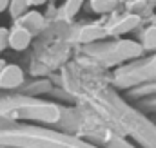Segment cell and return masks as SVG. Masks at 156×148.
Here are the masks:
<instances>
[{"instance_id":"obj_1","label":"cell","mask_w":156,"mask_h":148,"mask_svg":"<svg viewBox=\"0 0 156 148\" xmlns=\"http://www.w3.org/2000/svg\"><path fill=\"white\" fill-rule=\"evenodd\" d=\"M80 99L93 116H98L118 134L131 136L140 148H156V125L118 98L115 90L93 87L89 92H80Z\"/></svg>"},{"instance_id":"obj_2","label":"cell","mask_w":156,"mask_h":148,"mask_svg":"<svg viewBox=\"0 0 156 148\" xmlns=\"http://www.w3.org/2000/svg\"><path fill=\"white\" fill-rule=\"evenodd\" d=\"M0 148H104L82 136L40 125L7 123L0 126Z\"/></svg>"},{"instance_id":"obj_3","label":"cell","mask_w":156,"mask_h":148,"mask_svg":"<svg viewBox=\"0 0 156 148\" xmlns=\"http://www.w3.org/2000/svg\"><path fill=\"white\" fill-rule=\"evenodd\" d=\"M0 117L7 123L35 121L45 125H58L66 119V110L53 101L16 92L0 94Z\"/></svg>"},{"instance_id":"obj_4","label":"cell","mask_w":156,"mask_h":148,"mask_svg":"<svg viewBox=\"0 0 156 148\" xmlns=\"http://www.w3.org/2000/svg\"><path fill=\"white\" fill-rule=\"evenodd\" d=\"M144 47L136 40L122 38L115 42H96L85 47L83 54L91 60H94L102 67H122L123 63H131L134 60H140L144 54Z\"/></svg>"},{"instance_id":"obj_5","label":"cell","mask_w":156,"mask_h":148,"mask_svg":"<svg viewBox=\"0 0 156 148\" xmlns=\"http://www.w3.org/2000/svg\"><path fill=\"white\" fill-rule=\"evenodd\" d=\"M111 81L118 89H136L156 81V52L145 60H134L118 67Z\"/></svg>"},{"instance_id":"obj_6","label":"cell","mask_w":156,"mask_h":148,"mask_svg":"<svg viewBox=\"0 0 156 148\" xmlns=\"http://www.w3.org/2000/svg\"><path fill=\"white\" fill-rule=\"evenodd\" d=\"M140 22H142V16L134 13H123V15L111 18L109 22H105V27H107L109 36H122V35L134 31L140 25Z\"/></svg>"},{"instance_id":"obj_7","label":"cell","mask_w":156,"mask_h":148,"mask_svg":"<svg viewBox=\"0 0 156 148\" xmlns=\"http://www.w3.org/2000/svg\"><path fill=\"white\" fill-rule=\"evenodd\" d=\"M26 83V72L16 63H5L0 69V90H15Z\"/></svg>"},{"instance_id":"obj_8","label":"cell","mask_w":156,"mask_h":148,"mask_svg":"<svg viewBox=\"0 0 156 148\" xmlns=\"http://www.w3.org/2000/svg\"><path fill=\"white\" fill-rule=\"evenodd\" d=\"M107 36H109V33H107L105 24L96 22V24H85V25H82L76 31V35H75V42L83 43V45H91V43L102 42L104 38H107Z\"/></svg>"},{"instance_id":"obj_9","label":"cell","mask_w":156,"mask_h":148,"mask_svg":"<svg viewBox=\"0 0 156 148\" xmlns=\"http://www.w3.org/2000/svg\"><path fill=\"white\" fill-rule=\"evenodd\" d=\"M31 40H33V35L27 29H24L22 25H18V24H15L9 29V47L13 51H16V52L26 51L31 45Z\"/></svg>"},{"instance_id":"obj_10","label":"cell","mask_w":156,"mask_h":148,"mask_svg":"<svg viewBox=\"0 0 156 148\" xmlns=\"http://www.w3.org/2000/svg\"><path fill=\"white\" fill-rule=\"evenodd\" d=\"M15 24H18V25H22L24 29H27L33 36L35 35H38L40 31L44 29V25H45V18H44V15L38 13V11H27L20 20H16Z\"/></svg>"},{"instance_id":"obj_11","label":"cell","mask_w":156,"mask_h":148,"mask_svg":"<svg viewBox=\"0 0 156 148\" xmlns=\"http://www.w3.org/2000/svg\"><path fill=\"white\" fill-rule=\"evenodd\" d=\"M83 4H85V0H66V2L58 7L56 20H62V22H71V20H75V16L78 15V11L82 9Z\"/></svg>"},{"instance_id":"obj_12","label":"cell","mask_w":156,"mask_h":148,"mask_svg":"<svg viewBox=\"0 0 156 148\" xmlns=\"http://www.w3.org/2000/svg\"><path fill=\"white\" fill-rule=\"evenodd\" d=\"M144 47V51H149V52H156V24L154 25H149L145 27L142 33H140V40H138Z\"/></svg>"},{"instance_id":"obj_13","label":"cell","mask_w":156,"mask_h":148,"mask_svg":"<svg viewBox=\"0 0 156 148\" xmlns=\"http://www.w3.org/2000/svg\"><path fill=\"white\" fill-rule=\"evenodd\" d=\"M120 0H89V9L96 15H105V13H113L118 7Z\"/></svg>"},{"instance_id":"obj_14","label":"cell","mask_w":156,"mask_h":148,"mask_svg":"<svg viewBox=\"0 0 156 148\" xmlns=\"http://www.w3.org/2000/svg\"><path fill=\"white\" fill-rule=\"evenodd\" d=\"M154 4H151L149 0H129L127 2V13H134L138 16L149 15L153 11Z\"/></svg>"},{"instance_id":"obj_15","label":"cell","mask_w":156,"mask_h":148,"mask_svg":"<svg viewBox=\"0 0 156 148\" xmlns=\"http://www.w3.org/2000/svg\"><path fill=\"white\" fill-rule=\"evenodd\" d=\"M29 2L27 0H11V4H9V16L16 22V20H20L27 11H29Z\"/></svg>"},{"instance_id":"obj_16","label":"cell","mask_w":156,"mask_h":148,"mask_svg":"<svg viewBox=\"0 0 156 148\" xmlns=\"http://www.w3.org/2000/svg\"><path fill=\"white\" fill-rule=\"evenodd\" d=\"M7 47H9V29L0 27V52L5 51Z\"/></svg>"},{"instance_id":"obj_17","label":"cell","mask_w":156,"mask_h":148,"mask_svg":"<svg viewBox=\"0 0 156 148\" xmlns=\"http://www.w3.org/2000/svg\"><path fill=\"white\" fill-rule=\"evenodd\" d=\"M9 4H11V0H0V13H4L5 9H9Z\"/></svg>"},{"instance_id":"obj_18","label":"cell","mask_w":156,"mask_h":148,"mask_svg":"<svg viewBox=\"0 0 156 148\" xmlns=\"http://www.w3.org/2000/svg\"><path fill=\"white\" fill-rule=\"evenodd\" d=\"M29 2V5H44L47 0H27Z\"/></svg>"},{"instance_id":"obj_19","label":"cell","mask_w":156,"mask_h":148,"mask_svg":"<svg viewBox=\"0 0 156 148\" xmlns=\"http://www.w3.org/2000/svg\"><path fill=\"white\" fill-rule=\"evenodd\" d=\"M4 125H7V121H5V119H2V117H0V126H4Z\"/></svg>"},{"instance_id":"obj_20","label":"cell","mask_w":156,"mask_h":148,"mask_svg":"<svg viewBox=\"0 0 156 148\" xmlns=\"http://www.w3.org/2000/svg\"><path fill=\"white\" fill-rule=\"evenodd\" d=\"M4 65H5V62H4V60H2V58H0V69H2V67H4Z\"/></svg>"},{"instance_id":"obj_21","label":"cell","mask_w":156,"mask_h":148,"mask_svg":"<svg viewBox=\"0 0 156 148\" xmlns=\"http://www.w3.org/2000/svg\"><path fill=\"white\" fill-rule=\"evenodd\" d=\"M149 2H151V4H156V0H149Z\"/></svg>"},{"instance_id":"obj_22","label":"cell","mask_w":156,"mask_h":148,"mask_svg":"<svg viewBox=\"0 0 156 148\" xmlns=\"http://www.w3.org/2000/svg\"><path fill=\"white\" fill-rule=\"evenodd\" d=\"M51 2H55V0H51Z\"/></svg>"}]
</instances>
